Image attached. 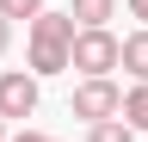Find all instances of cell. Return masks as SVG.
<instances>
[{
    "mask_svg": "<svg viewBox=\"0 0 148 142\" xmlns=\"http://www.w3.org/2000/svg\"><path fill=\"white\" fill-rule=\"evenodd\" d=\"M12 142H62V136H49V130H18Z\"/></svg>",
    "mask_w": 148,
    "mask_h": 142,
    "instance_id": "cell-10",
    "label": "cell"
},
{
    "mask_svg": "<svg viewBox=\"0 0 148 142\" xmlns=\"http://www.w3.org/2000/svg\"><path fill=\"white\" fill-rule=\"evenodd\" d=\"M86 142H136V130L123 117H105V123H86Z\"/></svg>",
    "mask_w": 148,
    "mask_h": 142,
    "instance_id": "cell-8",
    "label": "cell"
},
{
    "mask_svg": "<svg viewBox=\"0 0 148 142\" xmlns=\"http://www.w3.org/2000/svg\"><path fill=\"white\" fill-rule=\"evenodd\" d=\"M117 68H130V80H136V86L148 80V25L123 37V62H117Z\"/></svg>",
    "mask_w": 148,
    "mask_h": 142,
    "instance_id": "cell-5",
    "label": "cell"
},
{
    "mask_svg": "<svg viewBox=\"0 0 148 142\" xmlns=\"http://www.w3.org/2000/svg\"><path fill=\"white\" fill-rule=\"evenodd\" d=\"M0 142H6V117H0Z\"/></svg>",
    "mask_w": 148,
    "mask_h": 142,
    "instance_id": "cell-13",
    "label": "cell"
},
{
    "mask_svg": "<svg viewBox=\"0 0 148 142\" xmlns=\"http://www.w3.org/2000/svg\"><path fill=\"white\" fill-rule=\"evenodd\" d=\"M123 62V37H111V31H74V49H68V68H80V80H99L111 68Z\"/></svg>",
    "mask_w": 148,
    "mask_h": 142,
    "instance_id": "cell-2",
    "label": "cell"
},
{
    "mask_svg": "<svg viewBox=\"0 0 148 142\" xmlns=\"http://www.w3.org/2000/svg\"><path fill=\"white\" fill-rule=\"evenodd\" d=\"M37 99H43V93H37V74H31V68H6V74H0V117H31L37 111Z\"/></svg>",
    "mask_w": 148,
    "mask_h": 142,
    "instance_id": "cell-4",
    "label": "cell"
},
{
    "mask_svg": "<svg viewBox=\"0 0 148 142\" xmlns=\"http://www.w3.org/2000/svg\"><path fill=\"white\" fill-rule=\"evenodd\" d=\"M37 12H49L43 0H0V19H6V25H12V19H25V25H31Z\"/></svg>",
    "mask_w": 148,
    "mask_h": 142,
    "instance_id": "cell-9",
    "label": "cell"
},
{
    "mask_svg": "<svg viewBox=\"0 0 148 142\" xmlns=\"http://www.w3.org/2000/svg\"><path fill=\"white\" fill-rule=\"evenodd\" d=\"M68 111L80 117V123H105V117H117L123 111V86L111 80V74H99V80H80L68 93Z\"/></svg>",
    "mask_w": 148,
    "mask_h": 142,
    "instance_id": "cell-3",
    "label": "cell"
},
{
    "mask_svg": "<svg viewBox=\"0 0 148 142\" xmlns=\"http://www.w3.org/2000/svg\"><path fill=\"white\" fill-rule=\"evenodd\" d=\"M130 19H142V25H148V0H130Z\"/></svg>",
    "mask_w": 148,
    "mask_h": 142,
    "instance_id": "cell-11",
    "label": "cell"
},
{
    "mask_svg": "<svg viewBox=\"0 0 148 142\" xmlns=\"http://www.w3.org/2000/svg\"><path fill=\"white\" fill-rule=\"evenodd\" d=\"M117 117H123V123H130L136 136L148 130V80H142V86H130V93H123V111H117Z\"/></svg>",
    "mask_w": 148,
    "mask_h": 142,
    "instance_id": "cell-7",
    "label": "cell"
},
{
    "mask_svg": "<svg viewBox=\"0 0 148 142\" xmlns=\"http://www.w3.org/2000/svg\"><path fill=\"white\" fill-rule=\"evenodd\" d=\"M74 25L68 12H37L31 19V31H25V68L37 80L43 74H68V49H74Z\"/></svg>",
    "mask_w": 148,
    "mask_h": 142,
    "instance_id": "cell-1",
    "label": "cell"
},
{
    "mask_svg": "<svg viewBox=\"0 0 148 142\" xmlns=\"http://www.w3.org/2000/svg\"><path fill=\"white\" fill-rule=\"evenodd\" d=\"M6 49H12V25L0 19V56H6Z\"/></svg>",
    "mask_w": 148,
    "mask_h": 142,
    "instance_id": "cell-12",
    "label": "cell"
},
{
    "mask_svg": "<svg viewBox=\"0 0 148 142\" xmlns=\"http://www.w3.org/2000/svg\"><path fill=\"white\" fill-rule=\"evenodd\" d=\"M111 12H117V0H68V19L80 25V31H99Z\"/></svg>",
    "mask_w": 148,
    "mask_h": 142,
    "instance_id": "cell-6",
    "label": "cell"
}]
</instances>
